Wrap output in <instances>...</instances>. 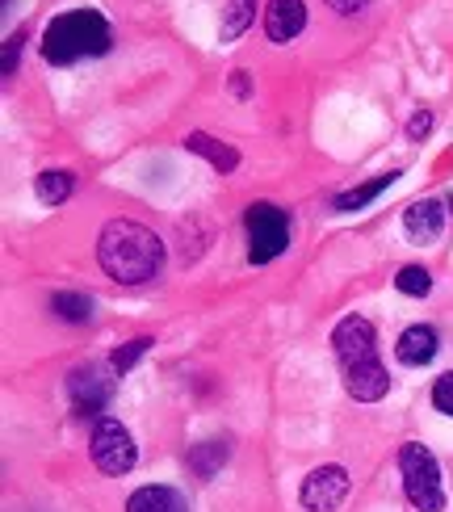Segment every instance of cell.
Returning a JSON list of instances; mask_svg holds the SVG:
<instances>
[{
	"mask_svg": "<svg viewBox=\"0 0 453 512\" xmlns=\"http://www.w3.org/2000/svg\"><path fill=\"white\" fill-rule=\"evenodd\" d=\"M395 357L403 361V366H428V361L437 357V328L433 324H412L399 336Z\"/></svg>",
	"mask_w": 453,
	"mask_h": 512,
	"instance_id": "cell-11",
	"label": "cell"
},
{
	"mask_svg": "<svg viewBox=\"0 0 453 512\" xmlns=\"http://www.w3.org/2000/svg\"><path fill=\"white\" fill-rule=\"evenodd\" d=\"M399 294H412V298H424L428 290H433V273H428L424 265H403L399 277H395Z\"/></svg>",
	"mask_w": 453,
	"mask_h": 512,
	"instance_id": "cell-19",
	"label": "cell"
},
{
	"mask_svg": "<svg viewBox=\"0 0 453 512\" xmlns=\"http://www.w3.org/2000/svg\"><path fill=\"white\" fill-rule=\"evenodd\" d=\"M244 76H248V72H235V93H240V97L248 93V80H244Z\"/></svg>",
	"mask_w": 453,
	"mask_h": 512,
	"instance_id": "cell-25",
	"label": "cell"
},
{
	"mask_svg": "<svg viewBox=\"0 0 453 512\" xmlns=\"http://www.w3.org/2000/svg\"><path fill=\"white\" fill-rule=\"evenodd\" d=\"M323 5H328V9H336V13H344V17H349V13H361L365 5H370V0H323Z\"/></svg>",
	"mask_w": 453,
	"mask_h": 512,
	"instance_id": "cell-23",
	"label": "cell"
},
{
	"mask_svg": "<svg viewBox=\"0 0 453 512\" xmlns=\"http://www.w3.org/2000/svg\"><path fill=\"white\" fill-rule=\"evenodd\" d=\"M185 152H193V156H206L219 173H231V168H240V152L235 147H227V143H219V139H210L206 131H189L185 135Z\"/></svg>",
	"mask_w": 453,
	"mask_h": 512,
	"instance_id": "cell-12",
	"label": "cell"
},
{
	"mask_svg": "<svg viewBox=\"0 0 453 512\" xmlns=\"http://www.w3.org/2000/svg\"><path fill=\"white\" fill-rule=\"evenodd\" d=\"M72 189H76V177L68 173V168H51V173H42V177L34 181L38 202H47V206L68 202V198H72Z\"/></svg>",
	"mask_w": 453,
	"mask_h": 512,
	"instance_id": "cell-15",
	"label": "cell"
},
{
	"mask_svg": "<svg viewBox=\"0 0 453 512\" xmlns=\"http://www.w3.org/2000/svg\"><path fill=\"white\" fill-rule=\"evenodd\" d=\"M151 345H156V340H151V336H135L131 345H122V349L110 357V370H114V374H126V370H131V366H135V361H139V357H143Z\"/></svg>",
	"mask_w": 453,
	"mask_h": 512,
	"instance_id": "cell-20",
	"label": "cell"
},
{
	"mask_svg": "<svg viewBox=\"0 0 453 512\" xmlns=\"http://www.w3.org/2000/svg\"><path fill=\"white\" fill-rule=\"evenodd\" d=\"M395 177L399 173H382V177H374V181H365V185H353V189H344V194H336L332 198V210L336 215H353V210H361V206H370L382 189H391L395 185Z\"/></svg>",
	"mask_w": 453,
	"mask_h": 512,
	"instance_id": "cell-14",
	"label": "cell"
},
{
	"mask_svg": "<svg viewBox=\"0 0 453 512\" xmlns=\"http://www.w3.org/2000/svg\"><path fill=\"white\" fill-rule=\"evenodd\" d=\"M126 512H189V504L181 492H172V487H139V492L126 500Z\"/></svg>",
	"mask_w": 453,
	"mask_h": 512,
	"instance_id": "cell-13",
	"label": "cell"
},
{
	"mask_svg": "<svg viewBox=\"0 0 453 512\" xmlns=\"http://www.w3.org/2000/svg\"><path fill=\"white\" fill-rule=\"evenodd\" d=\"M110 21L93 9H72V13H59L47 34H42V59L55 63V68H68V63L84 59V55H105L110 51Z\"/></svg>",
	"mask_w": 453,
	"mask_h": 512,
	"instance_id": "cell-3",
	"label": "cell"
},
{
	"mask_svg": "<svg viewBox=\"0 0 453 512\" xmlns=\"http://www.w3.org/2000/svg\"><path fill=\"white\" fill-rule=\"evenodd\" d=\"M252 17H256V0H231L219 38H223V42H235V38H240V34L252 26Z\"/></svg>",
	"mask_w": 453,
	"mask_h": 512,
	"instance_id": "cell-18",
	"label": "cell"
},
{
	"mask_svg": "<svg viewBox=\"0 0 453 512\" xmlns=\"http://www.w3.org/2000/svg\"><path fill=\"white\" fill-rule=\"evenodd\" d=\"M244 227H248V261L252 265L277 261L290 244V219H286V210L273 202H252L244 215Z\"/></svg>",
	"mask_w": 453,
	"mask_h": 512,
	"instance_id": "cell-5",
	"label": "cell"
},
{
	"mask_svg": "<svg viewBox=\"0 0 453 512\" xmlns=\"http://www.w3.org/2000/svg\"><path fill=\"white\" fill-rule=\"evenodd\" d=\"M227 441H202V445H193L189 450V471L198 475V479H210L219 466L227 462Z\"/></svg>",
	"mask_w": 453,
	"mask_h": 512,
	"instance_id": "cell-16",
	"label": "cell"
},
{
	"mask_svg": "<svg viewBox=\"0 0 453 512\" xmlns=\"http://www.w3.org/2000/svg\"><path fill=\"white\" fill-rule=\"evenodd\" d=\"M21 42H26L21 34H13V38L5 42V76H13V72H17V55H21Z\"/></svg>",
	"mask_w": 453,
	"mask_h": 512,
	"instance_id": "cell-22",
	"label": "cell"
},
{
	"mask_svg": "<svg viewBox=\"0 0 453 512\" xmlns=\"http://www.w3.org/2000/svg\"><path fill=\"white\" fill-rule=\"evenodd\" d=\"M428 126H433V118H428V114L420 110L412 122H407V135H412V139H424V135H428Z\"/></svg>",
	"mask_w": 453,
	"mask_h": 512,
	"instance_id": "cell-24",
	"label": "cell"
},
{
	"mask_svg": "<svg viewBox=\"0 0 453 512\" xmlns=\"http://www.w3.org/2000/svg\"><path fill=\"white\" fill-rule=\"evenodd\" d=\"M97 261L114 282L143 286L164 269V244L135 219H110L97 236Z\"/></svg>",
	"mask_w": 453,
	"mask_h": 512,
	"instance_id": "cell-1",
	"label": "cell"
},
{
	"mask_svg": "<svg viewBox=\"0 0 453 512\" xmlns=\"http://www.w3.org/2000/svg\"><path fill=\"white\" fill-rule=\"evenodd\" d=\"M68 391H72V408L80 416H101L105 403H110V395H114V378L105 374V366H97V361H93V366L72 370Z\"/></svg>",
	"mask_w": 453,
	"mask_h": 512,
	"instance_id": "cell-7",
	"label": "cell"
},
{
	"mask_svg": "<svg viewBox=\"0 0 453 512\" xmlns=\"http://www.w3.org/2000/svg\"><path fill=\"white\" fill-rule=\"evenodd\" d=\"M51 311L59 319H68V324H89V319H93V298L89 294H55Z\"/></svg>",
	"mask_w": 453,
	"mask_h": 512,
	"instance_id": "cell-17",
	"label": "cell"
},
{
	"mask_svg": "<svg viewBox=\"0 0 453 512\" xmlns=\"http://www.w3.org/2000/svg\"><path fill=\"white\" fill-rule=\"evenodd\" d=\"M349 496V471L344 466H319L302 483V508L307 512H332Z\"/></svg>",
	"mask_w": 453,
	"mask_h": 512,
	"instance_id": "cell-8",
	"label": "cell"
},
{
	"mask_svg": "<svg viewBox=\"0 0 453 512\" xmlns=\"http://www.w3.org/2000/svg\"><path fill=\"white\" fill-rule=\"evenodd\" d=\"M135 458L139 450H135V437L126 433V424L114 416H101L93 429V462L105 475H126L135 466Z\"/></svg>",
	"mask_w": 453,
	"mask_h": 512,
	"instance_id": "cell-6",
	"label": "cell"
},
{
	"mask_svg": "<svg viewBox=\"0 0 453 512\" xmlns=\"http://www.w3.org/2000/svg\"><path fill=\"white\" fill-rule=\"evenodd\" d=\"M441 227H445V206L437 198H424V202H412L403 210V231L412 240L428 244V240H437L441 236Z\"/></svg>",
	"mask_w": 453,
	"mask_h": 512,
	"instance_id": "cell-10",
	"label": "cell"
},
{
	"mask_svg": "<svg viewBox=\"0 0 453 512\" xmlns=\"http://www.w3.org/2000/svg\"><path fill=\"white\" fill-rule=\"evenodd\" d=\"M433 408L445 412V416H453V370L433 382Z\"/></svg>",
	"mask_w": 453,
	"mask_h": 512,
	"instance_id": "cell-21",
	"label": "cell"
},
{
	"mask_svg": "<svg viewBox=\"0 0 453 512\" xmlns=\"http://www.w3.org/2000/svg\"><path fill=\"white\" fill-rule=\"evenodd\" d=\"M399 471H403V492L420 512H441L445 508V483H441V466L433 450L420 441H407L399 450Z\"/></svg>",
	"mask_w": 453,
	"mask_h": 512,
	"instance_id": "cell-4",
	"label": "cell"
},
{
	"mask_svg": "<svg viewBox=\"0 0 453 512\" xmlns=\"http://www.w3.org/2000/svg\"><path fill=\"white\" fill-rule=\"evenodd\" d=\"M302 30H307V5H302V0H269L265 34L273 42H294Z\"/></svg>",
	"mask_w": 453,
	"mask_h": 512,
	"instance_id": "cell-9",
	"label": "cell"
},
{
	"mask_svg": "<svg viewBox=\"0 0 453 512\" xmlns=\"http://www.w3.org/2000/svg\"><path fill=\"white\" fill-rule=\"evenodd\" d=\"M332 349L344 374V391L357 403H378L391 391V374L378 361V340H374V324L361 315H344L336 332H332Z\"/></svg>",
	"mask_w": 453,
	"mask_h": 512,
	"instance_id": "cell-2",
	"label": "cell"
}]
</instances>
